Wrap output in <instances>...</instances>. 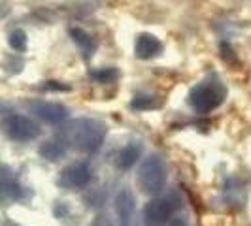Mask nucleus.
I'll return each mask as SVG.
<instances>
[{"label": "nucleus", "instance_id": "obj_1", "mask_svg": "<svg viewBox=\"0 0 251 226\" xmlns=\"http://www.w3.org/2000/svg\"><path fill=\"white\" fill-rule=\"evenodd\" d=\"M68 138L72 147L81 153H93L106 138V125L95 119H75L68 126Z\"/></svg>", "mask_w": 251, "mask_h": 226}, {"label": "nucleus", "instance_id": "obj_2", "mask_svg": "<svg viewBox=\"0 0 251 226\" xmlns=\"http://www.w3.org/2000/svg\"><path fill=\"white\" fill-rule=\"evenodd\" d=\"M166 164L161 157L157 155H151L148 157L144 164L140 166L138 170V187L144 194H150V196H157L163 192V188L166 187Z\"/></svg>", "mask_w": 251, "mask_h": 226}, {"label": "nucleus", "instance_id": "obj_3", "mask_svg": "<svg viewBox=\"0 0 251 226\" xmlns=\"http://www.w3.org/2000/svg\"><path fill=\"white\" fill-rule=\"evenodd\" d=\"M226 96V89L219 81H202L189 92V104L195 112L210 113L219 108Z\"/></svg>", "mask_w": 251, "mask_h": 226}, {"label": "nucleus", "instance_id": "obj_4", "mask_svg": "<svg viewBox=\"0 0 251 226\" xmlns=\"http://www.w3.org/2000/svg\"><path fill=\"white\" fill-rule=\"evenodd\" d=\"M2 128L6 132V136L13 141H32L40 136V126L34 123L30 117L13 113L8 115L2 123Z\"/></svg>", "mask_w": 251, "mask_h": 226}, {"label": "nucleus", "instance_id": "obj_5", "mask_svg": "<svg viewBox=\"0 0 251 226\" xmlns=\"http://www.w3.org/2000/svg\"><path fill=\"white\" fill-rule=\"evenodd\" d=\"M93 179V172L91 166L85 162H74L66 166L61 176H59V187L64 190H79V188L87 187Z\"/></svg>", "mask_w": 251, "mask_h": 226}, {"label": "nucleus", "instance_id": "obj_6", "mask_svg": "<svg viewBox=\"0 0 251 226\" xmlns=\"http://www.w3.org/2000/svg\"><path fill=\"white\" fill-rule=\"evenodd\" d=\"M174 213V203L170 198H153L144 207V225L164 226Z\"/></svg>", "mask_w": 251, "mask_h": 226}, {"label": "nucleus", "instance_id": "obj_7", "mask_svg": "<svg viewBox=\"0 0 251 226\" xmlns=\"http://www.w3.org/2000/svg\"><path fill=\"white\" fill-rule=\"evenodd\" d=\"M113 209L119 226H136V198L128 188H121L115 194Z\"/></svg>", "mask_w": 251, "mask_h": 226}, {"label": "nucleus", "instance_id": "obj_8", "mask_svg": "<svg viewBox=\"0 0 251 226\" xmlns=\"http://www.w3.org/2000/svg\"><path fill=\"white\" fill-rule=\"evenodd\" d=\"M30 112L36 115L40 121L48 123V125H61L68 117V110L63 104H55V102H30L28 104Z\"/></svg>", "mask_w": 251, "mask_h": 226}, {"label": "nucleus", "instance_id": "obj_9", "mask_svg": "<svg viewBox=\"0 0 251 226\" xmlns=\"http://www.w3.org/2000/svg\"><path fill=\"white\" fill-rule=\"evenodd\" d=\"M25 194L23 185L17 181V177L8 166L0 164V200L6 203L19 202Z\"/></svg>", "mask_w": 251, "mask_h": 226}, {"label": "nucleus", "instance_id": "obj_10", "mask_svg": "<svg viewBox=\"0 0 251 226\" xmlns=\"http://www.w3.org/2000/svg\"><path fill=\"white\" fill-rule=\"evenodd\" d=\"M163 51V44L159 42V38H155L153 34H140L134 45V53L138 59H153Z\"/></svg>", "mask_w": 251, "mask_h": 226}, {"label": "nucleus", "instance_id": "obj_11", "mask_svg": "<svg viewBox=\"0 0 251 226\" xmlns=\"http://www.w3.org/2000/svg\"><path fill=\"white\" fill-rule=\"evenodd\" d=\"M142 153H144V147H142V143H138V141H132V143L125 145L123 149L117 153V157H115L117 168H119L121 172H128L134 164L138 162Z\"/></svg>", "mask_w": 251, "mask_h": 226}, {"label": "nucleus", "instance_id": "obj_12", "mask_svg": "<svg viewBox=\"0 0 251 226\" xmlns=\"http://www.w3.org/2000/svg\"><path fill=\"white\" fill-rule=\"evenodd\" d=\"M68 151V143L64 141L63 138H51L48 141H44L40 147H38V153L50 160V162H55V160H61Z\"/></svg>", "mask_w": 251, "mask_h": 226}, {"label": "nucleus", "instance_id": "obj_13", "mask_svg": "<svg viewBox=\"0 0 251 226\" xmlns=\"http://www.w3.org/2000/svg\"><path fill=\"white\" fill-rule=\"evenodd\" d=\"M70 36H72V40L75 42V45L79 47L83 59L89 61V59L95 55V51H97V42H95V38H91V34H87V32L81 30V28H70Z\"/></svg>", "mask_w": 251, "mask_h": 226}, {"label": "nucleus", "instance_id": "obj_14", "mask_svg": "<svg viewBox=\"0 0 251 226\" xmlns=\"http://www.w3.org/2000/svg\"><path fill=\"white\" fill-rule=\"evenodd\" d=\"M8 44H10V47L15 51H25L26 49V34L25 30H21V28H15L10 32V36H8Z\"/></svg>", "mask_w": 251, "mask_h": 226}, {"label": "nucleus", "instance_id": "obj_15", "mask_svg": "<svg viewBox=\"0 0 251 226\" xmlns=\"http://www.w3.org/2000/svg\"><path fill=\"white\" fill-rule=\"evenodd\" d=\"M91 77L97 81V83H112L113 79L117 77V70L113 68H100V70H93Z\"/></svg>", "mask_w": 251, "mask_h": 226}, {"label": "nucleus", "instance_id": "obj_16", "mask_svg": "<svg viewBox=\"0 0 251 226\" xmlns=\"http://www.w3.org/2000/svg\"><path fill=\"white\" fill-rule=\"evenodd\" d=\"M157 106V102L153 100L151 96H136L132 100V108L134 110H153Z\"/></svg>", "mask_w": 251, "mask_h": 226}, {"label": "nucleus", "instance_id": "obj_17", "mask_svg": "<svg viewBox=\"0 0 251 226\" xmlns=\"http://www.w3.org/2000/svg\"><path fill=\"white\" fill-rule=\"evenodd\" d=\"M91 226H113V223H112V219H110L106 213H99L95 219H93Z\"/></svg>", "mask_w": 251, "mask_h": 226}, {"label": "nucleus", "instance_id": "obj_18", "mask_svg": "<svg viewBox=\"0 0 251 226\" xmlns=\"http://www.w3.org/2000/svg\"><path fill=\"white\" fill-rule=\"evenodd\" d=\"M48 90H68L66 85H59L57 81H48V85H46Z\"/></svg>", "mask_w": 251, "mask_h": 226}]
</instances>
